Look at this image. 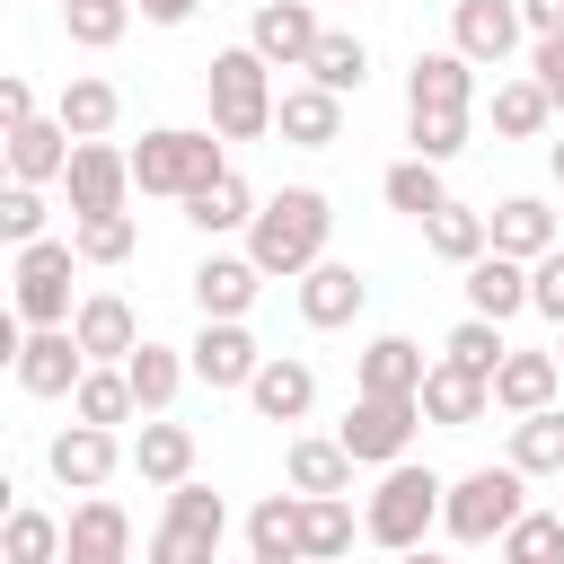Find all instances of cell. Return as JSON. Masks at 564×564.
Wrapping results in <instances>:
<instances>
[{
  "mask_svg": "<svg viewBox=\"0 0 564 564\" xmlns=\"http://www.w3.org/2000/svg\"><path fill=\"white\" fill-rule=\"evenodd\" d=\"M326 229H335V203H326L317 185H282L273 203H256L247 256H256L264 273H308V264H326Z\"/></svg>",
  "mask_w": 564,
  "mask_h": 564,
  "instance_id": "1",
  "label": "cell"
},
{
  "mask_svg": "<svg viewBox=\"0 0 564 564\" xmlns=\"http://www.w3.org/2000/svg\"><path fill=\"white\" fill-rule=\"evenodd\" d=\"M203 88H212V132L220 141H264L273 132V62L256 53V44H229V53H212V70H203Z\"/></svg>",
  "mask_w": 564,
  "mask_h": 564,
  "instance_id": "2",
  "label": "cell"
},
{
  "mask_svg": "<svg viewBox=\"0 0 564 564\" xmlns=\"http://www.w3.org/2000/svg\"><path fill=\"white\" fill-rule=\"evenodd\" d=\"M212 176H229V159H220V132H203V123H159V132H141V150H132V185H141V194L185 203V194H203Z\"/></svg>",
  "mask_w": 564,
  "mask_h": 564,
  "instance_id": "3",
  "label": "cell"
},
{
  "mask_svg": "<svg viewBox=\"0 0 564 564\" xmlns=\"http://www.w3.org/2000/svg\"><path fill=\"white\" fill-rule=\"evenodd\" d=\"M441 502H449V485L432 476V467H414V458H397L388 476H379V494H370V511H361V529L388 546V555H405V546H423L432 538V520H441Z\"/></svg>",
  "mask_w": 564,
  "mask_h": 564,
  "instance_id": "4",
  "label": "cell"
},
{
  "mask_svg": "<svg viewBox=\"0 0 564 564\" xmlns=\"http://www.w3.org/2000/svg\"><path fill=\"white\" fill-rule=\"evenodd\" d=\"M520 494H529V476H520L511 458H502V467H467V476L449 485V502H441V529H449L458 546H494V538L529 511Z\"/></svg>",
  "mask_w": 564,
  "mask_h": 564,
  "instance_id": "5",
  "label": "cell"
},
{
  "mask_svg": "<svg viewBox=\"0 0 564 564\" xmlns=\"http://www.w3.org/2000/svg\"><path fill=\"white\" fill-rule=\"evenodd\" d=\"M220 538H229V502L185 476V485H167V520L150 538V564H212Z\"/></svg>",
  "mask_w": 564,
  "mask_h": 564,
  "instance_id": "6",
  "label": "cell"
},
{
  "mask_svg": "<svg viewBox=\"0 0 564 564\" xmlns=\"http://www.w3.org/2000/svg\"><path fill=\"white\" fill-rule=\"evenodd\" d=\"M70 264H79L70 238H35V247H18L9 282H18V317H26V326H70V317H79V308H70Z\"/></svg>",
  "mask_w": 564,
  "mask_h": 564,
  "instance_id": "7",
  "label": "cell"
},
{
  "mask_svg": "<svg viewBox=\"0 0 564 564\" xmlns=\"http://www.w3.org/2000/svg\"><path fill=\"white\" fill-rule=\"evenodd\" d=\"M414 423H423V397H361V388H352V414H344L335 441H344L361 467H397L405 441H414Z\"/></svg>",
  "mask_w": 564,
  "mask_h": 564,
  "instance_id": "8",
  "label": "cell"
},
{
  "mask_svg": "<svg viewBox=\"0 0 564 564\" xmlns=\"http://www.w3.org/2000/svg\"><path fill=\"white\" fill-rule=\"evenodd\" d=\"M9 370H18L26 397H70V388L88 379V352H79L70 326H26V344L9 352Z\"/></svg>",
  "mask_w": 564,
  "mask_h": 564,
  "instance_id": "9",
  "label": "cell"
},
{
  "mask_svg": "<svg viewBox=\"0 0 564 564\" xmlns=\"http://www.w3.org/2000/svg\"><path fill=\"white\" fill-rule=\"evenodd\" d=\"M317 9L308 0H256V18H247V44L273 62V70H308V53H317Z\"/></svg>",
  "mask_w": 564,
  "mask_h": 564,
  "instance_id": "10",
  "label": "cell"
},
{
  "mask_svg": "<svg viewBox=\"0 0 564 564\" xmlns=\"http://www.w3.org/2000/svg\"><path fill=\"white\" fill-rule=\"evenodd\" d=\"M185 361H194V379H203V388H247V379L264 370V352H256L247 317H203V335L185 344Z\"/></svg>",
  "mask_w": 564,
  "mask_h": 564,
  "instance_id": "11",
  "label": "cell"
},
{
  "mask_svg": "<svg viewBox=\"0 0 564 564\" xmlns=\"http://www.w3.org/2000/svg\"><path fill=\"white\" fill-rule=\"evenodd\" d=\"M123 458H132V449H123L106 423H70V432H53V449H44L53 485H70V494H97V485H106Z\"/></svg>",
  "mask_w": 564,
  "mask_h": 564,
  "instance_id": "12",
  "label": "cell"
},
{
  "mask_svg": "<svg viewBox=\"0 0 564 564\" xmlns=\"http://www.w3.org/2000/svg\"><path fill=\"white\" fill-rule=\"evenodd\" d=\"M62 564H132V520H123L115 494H88L62 520Z\"/></svg>",
  "mask_w": 564,
  "mask_h": 564,
  "instance_id": "13",
  "label": "cell"
},
{
  "mask_svg": "<svg viewBox=\"0 0 564 564\" xmlns=\"http://www.w3.org/2000/svg\"><path fill=\"white\" fill-rule=\"evenodd\" d=\"M70 212L88 220V212H123V194H132V150H115V141H79L70 150Z\"/></svg>",
  "mask_w": 564,
  "mask_h": 564,
  "instance_id": "14",
  "label": "cell"
},
{
  "mask_svg": "<svg viewBox=\"0 0 564 564\" xmlns=\"http://www.w3.org/2000/svg\"><path fill=\"white\" fill-rule=\"evenodd\" d=\"M520 26H529V18H520V0H449V44H458L476 70H485V62H502V53L520 44Z\"/></svg>",
  "mask_w": 564,
  "mask_h": 564,
  "instance_id": "15",
  "label": "cell"
},
{
  "mask_svg": "<svg viewBox=\"0 0 564 564\" xmlns=\"http://www.w3.org/2000/svg\"><path fill=\"white\" fill-rule=\"evenodd\" d=\"M485 414H494V379H476V370H458V361H432V370H423V423L467 432V423H485Z\"/></svg>",
  "mask_w": 564,
  "mask_h": 564,
  "instance_id": "16",
  "label": "cell"
},
{
  "mask_svg": "<svg viewBox=\"0 0 564 564\" xmlns=\"http://www.w3.org/2000/svg\"><path fill=\"white\" fill-rule=\"evenodd\" d=\"M273 132H282L291 150H326V141H344V97H335V88H317V79H300V88H282Z\"/></svg>",
  "mask_w": 564,
  "mask_h": 564,
  "instance_id": "17",
  "label": "cell"
},
{
  "mask_svg": "<svg viewBox=\"0 0 564 564\" xmlns=\"http://www.w3.org/2000/svg\"><path fill=\"white\" fill-rule=\"evenodd\" d=\"M70 150H79V141H70L62 115H53V123H44V115L9 123V176H18V185H53V176H70Z\"/></svg>",
  "mask_w": 564,
  "mask_h": 564,
  "instance_id": "18",
  "label": "cell"
},
{
  "mask_svg": "<svg viewBox=\"0 0 564 564\" xmlns=\"http://www.w3.org/2000/svg\"><path fill=\"white\" fill-rule=\"evenodd\" d=\"M256 291H264V264L256 256H203L194 264V308L203 317H247Z\"/></svg>",
  "mask_w": 564,
  "mask_h": 564,
  "instance_id": "19",
  "label": "cell"
},
{
  "mask_svg": "<svg viewBox=\"0 0 564 564\" xmlns=\"http://www.w3.org/2000/svg\"><path fill=\"white\" fill-rule=\"evenodd\" d=\"M70 335H79V352H88V361H132V344H141V317H132V300H115V291H88V300H79V317H70Z\"/></svg>",
  "mask_w": 564,
  "mask_h": 564,
  "instance_id": "20",
  "label": "cell"
},
{
  "mask_svg": "<svg viewBox=\"0 0 564 564\" xmlns=\"http://www.w3.org/2000/svg\"><path fill=\"white\" fill-rule=\"evenodd\" d=\"M247 397H256L264 423H300V414L317 405V370H308L300 352H264V370L247 379Z\"/></svg>",
  "mask_w": 564,
  "mask_h": 564,
  "instance_id": "21",
  "label": "cell"
},
{
  "mask_svg": "<svg viewBox=\"0 0 564 564\" xmlns=\"http://www.w3.org/2000/svg\"><path fill=\"white\" fill-rule=\"evenodd\" d=\"M361 300H370V282H361L352 264H335V256L300 273V317H308V326H352Z\"/></svg>",
  "mask_w": 564,
  "mask_h": 564,
  "instance_id": "22",
  "label": "cell"
},
{
  "mask_svg": "<svg viewBox=\"0 0 564 564\" xmlns=\"http://www.w3.org/2000/svg\"><path fill=\"white\" fill-rule=\"evenodd\" d=\"M423 370H432V361H423L414 335H379V344L361 352L352 388H361V397H423Z\"/></svg>",
  "mask_w": 564,
  "mask_h": 564,
  "instance_id": "23",
  "label": "cell"
},
{
  "mask_svg": "<svg viewBox=\"0 0 564 564\" xmlns=\"http://www.w3.org/2000/svg\"><path fill=\"white\" fill-rule=\"evenodd\" d=\"M467 308H476V317H520V308H529V264L502 256V247H485V256L467 264Z\"/></svg>",
  "mask_w": 564,
  "mask_h": 564,
  "instance_id": "24",
  "label": "cell"
},
{
  "mask_svg": "<svg viewBox=\"0 0 564 564\" xmlns=\"http://www.w3.org/2000/svg\"><path fill=\"white\" fill-rule=\"evenodd\" d=\"M555 388H564L555 352H502V370H494V405L502 414H538V405H555Z\"/></svg>",
  "mask_w": 564,
  "mask_h": 564,
  "instance_id": "25",
  "label": "cell"
},
{
  "mask_svg": "<svg viewBox=\"0 0 564 564\" xmlns=\"http://www.w3.org/2000/svg\"><path fill=\"white\" fill-rule=\"evenodd\" d=\"M476 97V62L449 44V53H414L405 70V106H467Z\"/></svg>",
  "mask_w": 564,
  "mask_h": 564,
  "instance_id": "26",
  "label": "cell"
},
{
  "mask_svg": "<svg viewBox=\"0 0 564 564\" xmlns=\"http://www.w3.org/2000/svg\"><path fill=\"white\" fill-rule=\"evenodd\" d=\"M485 220H494V247H502V256H520V264H538V256L555 247V212H546L538 194H511V203H494Z\"/></svg>",
  "mask_w": 564,
  "mask_h": 564,
  "instance_id": "27",
  "label": "cell"
},
{
  "mask_svg": "<svg viewBox=\"0 0 564 564\" xmlns=\"http://www.w3.org/2000/svg\"><path fill=\"white\" fill-rule=\"evenodd\" d=\"M185 370H194V361H185L176 344H150V335H141V344H132V361H123V379H132L141 414H167V405H176V388H185Z\"/></svg>",
  "mask_w": 564,
  "mask_h": 564,
  "instance_id": "28",
  "label": "cell"
},
{
  "mask_svg": "<svg viewBox=\"0 0 564 564\" xmlns=\"http://www.w3.org/2000/svg\"><path fill=\"white\" fill-rule=\"evenodd\" d=\"M132 467H141V485H185L194 476V432L167 423V414H150L141 441H132Z\"/></svg>",
  "mask_w": 564,
  "mask_h": 564,
  "instance_id": "29",
  "label": "cell"
},
{
  "mask_svg": "<svg viewBox=\"0 0 564 564\" xmlns=\"http://www.w3.org/2000/svg\"><path fill=\"white\" fill-rule=\"evenodd\" d=\"M300 555L308 564H344L352 555V502L344 494H300Z\"/></svg>",
  "mask_w": 564,
  "mask_h": 564,
  "instance_id": "30",
  "label": "cell"
},
{
  "mask_svg": "<svg viewBox=\"0 0 564 564\" xmlns=\"http://www.w3.org/2000/svg\"><path fill=\"white\" fill-rule=\"evenodd\" d=\"M70 414H79V423H106V432H115V423H132V414H141V397H132L123 361H88V379L70 388Z\"/></svg>",
  "mask_w": 564,
  "mask_h": 564,
  "instance_id": "31",
  "label": "cell"
},
{
  "mask_svg": "<svg viewBox=\"0 0 564 564\" xmlns=\"http://www.w3.org/2000/svg\"><path fill=\"white\" fill-rule=\"evenodd\" d=\"M282 467H291V494H352V467H361V458H352L344 441H308V432H300Z\"/></svg>",
  "mask_w": 564,
  "mask_h": 564,
  "instance_id": "32",
  "label": "cell"
},
{
  "mask_svg": "<svg viewBox=\"0 0 564 564\" xmlns=\"http://www.w3.org/2000/svg\"><path fill=\"white\" fill-rule=\"evenodd\" d=\"M511 467L520 476H564V405L511 414Z\"/></svg>",
  "mask_w": 564,
  "mask_h": 564,
  "instance_id": "33",
  "label": "cell"
},
{
  "mask_svg": "<svg viewBox=\"0 0 564 564\" xmlns=\"http://www.w3.org/2000/svg\"><path fill=\"white\" fill-rule=\"evenodd\" d=\"M185 220H194L203 238H229V229H247V220H256V194H247V176L229 167V176H212L203 194H185Z\"/></svg>",
  "mask_w": 564,
  "mask_h": 564,
  "instance_id": "34",
  "label": "cell"
},
{
  "mask_svg": "<svg viewBox=\"0 0 564 564\" xmlns=\"http://www.w3.org/2000/svg\"><path fill=\"white\" fill-rule=\"evenodd\" d=\"M423 238H432V256H441V264H458V273H467V264L494 247V220H485V212H467V203H441V212L423 220Z\"/></svg>",
  "mask_w": 564,
  "mask_h": 564,
  "instance_id": "35",
  "label": "cell"
},
{
  "mask_svg": "<svg viewBox=\"0 0 564 564\" xmlns=\"http://www.w3.org/2000/svg\"><path fill=\"white\" fill-rule=\"evenodd\" d=\"M247 555H273V564H308L300 555V494H264L247 511Z\"/></svg>",
  "mask_w": 564,
  "mask_h": 564,
  "instance_id": "36",
  "label": "cell"
},
{
  "mask_svg": "<svg viewBox=\"0 0 564 564\" xmlns=\"http://www.w3.org/2000/svg\"><path fill=\"white\" fill-rule=\"evenodd\" d=\"M115 115H123V97H115V79H62V123H70V141H106L115 132Z\"/></svg>",
  "mask_w": 564,
  "mask_h": 564,
  "instance_id": "37",
  "label": "cell"
},
{
  "mask_svg": "<svg viewBox=\"0 0 564 564\" xmlns=\"http://www.w3.org/2000/svg\"><path fill=\"white\" fill-rule=\"evenodd\" d=\"M379 194H388V212H405V220H432V212L449 203V185H441V159H397V167L379 176Z\"/></svg>",
  "mask_w": 564,
  "mask_h": 564,
  "instance_id": "38",
  "label": "cell"
},
{
  "mask_svg": "<svg viewBox=\"0 0 564 564\" xmlns=\"http://www.w3.org/2000/svg\"><path fill=\"white\" fill-rule=\"evenodd\" d=\"M308 79H317V88H335V97H352V88L370 79V44H361V35H344V26H326V35H317V53H308Z\"/></svg>",
  "mask_w": 564,
  "mask_h": 564,
  "instance_id": "39",
  "label": "cell"
},
{
  "mask_svg": "<svg viewBox=\"0 0 564 564\" xmlns=\"http://www.w3.org/2000/svg\"><path fill=\"white\" fill-rule=\"evenodd\" d=\"M546 115H555V97H546L538 79H502V88H494V132H502V141H538Z\"/></svg>",
  "mask_w": 564,
  "mask_h": 564,
  "instance_id": "40",
  "label": "cell"
},
{
  "mask_svg": "<svg viewBox=\"0 0 564 564\" xmlns=\"http://www.w3.org/2000/svg\"><path fill=\"white\" fill-rule=\"evenodd\" d=\"M405 141H414V159H458L467 150V106H405Z\"/></svg>",
  "mask_w": 564,
  "mask_h": 564,
  "instance_id": "41",
  "label": "cell"
},
{
  "mask_svg": "<svg viewBox=\"0 0 564 564\" xmlns=\"http://www.w3.org/2000/svg\"><path fill=\"white\" fill-rule=\"evenodd\" d=\"M502 352H511V344H502V317H476V308H467V317L449 326V344H441V361H458V370H476V379H494Z\"/></svg>",
  "mask_w": 564,
  "mask_h": 564,
  "instance_id": "42",
  "label": "cell"
},
{
  "mask_svg": "<svg viewBox=\"0 0 564 564\" xmlns=\"http://www.w3.org/2000/svg\"><path fill=\"white\" fill-rule=\"evenodd\" d=\"M0 555L9 564H62V520L53 511H9V529H0Z\"/></svg>",
  "mask_w": 564,
  "mask_h": 564,
  "instance_id": "43",
  "label": "cell"
},
{
  "mask_svg": "<svg viewBox=\"0 0 564 564\" xmlns=\"http://www.w3.org/2000/svg\"><path fill=\"white\" fill-rule=\"evenodd\" d=\"M502 564H564V511H520L502 529Z\"/></svg>",
  "mask_w": 564,
  "mask_h": 564,
  "instance_id": "44",
  "label": "cell"
},
{
  "mask_svg": "<svg viewBox=\"0 0 564 564\" xmlns=\"http://www.w3.org/2000/svg\"><path fill=\"white\" fill-rule=\"evenodd\" d=\"M62 26H70V44H79V53H106V44H123L132 0H62Z\"/></svg>",
  "mask_w": 564,
  "mask_h": 564,
  "instance_id": "45",
  "label": "cell"
},
{
  "mask_svg": "<svg viewBox=\"0 0 564 564\" xmlns=\"http://www.w3.org/2000/svg\"><path fill=\"white\" fill-rule=\"evenodd\" d=\"M70 247H79V264H123L132 256V212H88L70 229Z\"/></svg>",
  "mask_w": 564,
  "mask_h": 564,
  "instance_id": "46",
  "label": "cell"
},
{
  "mask_svg": "<svg viewBox=\"0 0 564 564\" xmlns=\"http://www.w3.org/2000/svg\"><path fill=\"white\" fill-rule=\"evenodd\" d=\"M0 238H9V247H35V238H44V194L18 185V176H9V194H0Z\"/></svg>",
  "mask_w": 564,
  "mask_h": 564,
  "instance_id": "47",
  "label": "cell"
},
{
  "mask_svg": "<svg viewBox=\"0 0 564 564\" xmlns=\"http://www.w3.org/2000/svg\"><path fill=\"white\" fill-rule=\"evenodd\" d=\"M529 308H538V317H555V326H564V247H546V256H538V264H529Z\"/></svg>",
  "mask_w": 564,
  "mask_h": 564,
  "instance_id": "48",
  "label": "cell"
},
{
  "mask_svg": "<svg viewBox=\"0 0 564 564\" xmlns=\"http://www.w3.org/2000/svg\"><path fill=\"white\" fill-rule=\"evenodd\" d=\"M529 70H538V88H546V97H555V115H564V35H538Z\"/></svg>",
  "mask_w": 564,
  "mask_h": 564,
  "instance_id": "49",
  "label": "cell"
},
{
  "mask_svg": "<svg viewBox=\"0 0 564 564\" xmlns=\"http://www.w3.org/2000/svg\"><path fill=\"white\" fill-rule=\"evenodd\" d=\"M35 115V88L26 79H0V123H26Z\"/></svg>",
  "mask_w": 564,
  "mask_h": 564,
  "instance_id": "50",
  "label": "cell"
},
{
  "mask_svg": "<svg viewBox=\"0 0 564 564\" xmlns=\"http://www.w3.org/2000/svg\"><path fill=\"white\" fill-rule=\"evenodd\" d=\"M132 9H141V18H150V26H185V18H194V9H203V0H132Z\"/></svg>",
  "mask_w": 564,
  "mask_h": 564,
  "instance_id": "51",
  "label": "cell"
},
{
  "mask_svg": "<svg viewBox=\"0 0 564 564\" xmlns=\"http://www.w3.org/2000/svg\"><path fill=\"white\" fill-rule=\"evenodd\" d=\"M520 18H529L538 35H564V0H520Z\"/></svg>",
  "mask_w": 564,
  "mask_h": 564,
  "instance_id": "52",
  "label": "cell"
},
{
  "mask_svg": "<svg viewBox=\"0 0 564 564\" xmlns=\"http://www.w3.org/2000/svg\"><path fill=\"white\" fill-rule=\"evenodd\" d=\"M397 564H449V555H432V546H405V555H397Z\"/></svg>",
  "mask_w": 564,
  "mask_h": 564,
  "instance_id": "53",
  "label": "cell"
},
{
  "mask_svg": "<svg viewBox=\"0 0 564 564\" xmlns=\"http://www.w3.org/2000/svg\"><path fill=\"white\" fill-rule=\"evenodd\" d=\"M546 167H555V185H564V141H555V150H546Z\"/></svg>",
  "mask_w": 564,
  "mask_h": 564,
  "instance_id": "54",
  "label": "cell"
},
{
  "mask_svg": "<svg viewBox=\"0 0 564 564\" xmlns=\"http://www.w3.org/2000/svg\"><path fill=\"white\" fill-rule=\"evenodd\" d=\"M256 564H273V555H256Z\"/></svg>",
  "mask_w": 564,
  "mask_h": 564,
  "instance_id": "55",
  "label": "cell"
},
{
  "mask_svg": "<svg viewBox=\"0 0 564 564\" xmlns=\"http://www.w3.org/2000/svg\"><path fill=\"white\" fill-rule=\"evenodd\" d=\"M555 361H564V344H555Z\"/></svg>",
  "mask_w": 564,
  "mask_h": 564,
  "instance_id": "56",
  "label": "cell"
},
{
  "mask_svg": "<svg viewBox=\"0 0 564 564\" xmlns=\"http://www.w3.org/2000/svg\"><path fill=\"white\" fill-rule=\"evenodd\" d=\"M555 511H564V502H555Z\"/></svg>",
  "mask_w": 564,
  "mask_h": 564,
  "instance_id": "57",
  "label": "cell"
}]
</instances>
